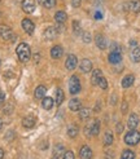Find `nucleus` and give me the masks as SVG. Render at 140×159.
<instances>
[{
    "label": "nucleus",
    "mask_w": 140,
    "mask_h": 159,
    "mask_svg": "<svg viewBox=\"0 0 140 159\" xmlns=\"http://www.w3.org/2000/svg\"><path fill=\"white\" fill-rule=\"evenodd\" d=\"M16 53L18 56V60L21 62H27L31 57V51H30V47L26 43H21L18 44L17 49H16Z\"/></svg>",
    "instance_id": "1"
},
{
    "label": "nucleus",
    "mask_w": 140,
    "mask_h": 159,
    "mask_svg": "<svg viewBox=\"0 0 140 159\" xmlns=\"http://www.w3.org/2000/svg\"><path fill=\"white\" fill-rule=\"evenodd\" d=\"M0 36L7 42H14L16 40V35L13 33V30L7 25H0Z\"/></svg>",
    "instance_id": "2"
},
{
    "label": "nucleus",
    "mask_w": 140,
    "mask_h": 159,
    "mask_svg": "<svg viewBox=\"0 0 140 159\" xmlns=\"http://www.w3.org/2000/svg\"><path fill=\"white\" fill-rule=\"evenodd\" d=\"M124 142L127 145H136L140 142V133L135 129H131L126 136H124Z\"/></svg>",
    "instance_id": "3"
},
{
    "label": "nucleus",
    "mask_w": 140,
    "mask_h": 159,
    "mask_svg": "<svg viewBox=\"0 0 140 159\" xmlns=\"http://www.w3.org/2000/svg\"><path fill=\"white\" fill-rule=\"evenodd\" d=\"M69 91L72 94H77L78 92L81 91V82L75 75H73L70 78V82H69Z\"/></svg>",
    "instance_id": "4"
},
{
    "label": "nucleus",
    "mask_w": 140,
    "mask_h": 159,
    "mask_svg": "<svg viewBox=\"0 0 140 159\" xmlns=\"http://www.w3.org/2000/svg\"><path fill=\"white\" fill-rule=\"evenodd\" d=\"M109 62L113 63V65H118L122 61V54H121V49H115L109 53Z\"/></svg>",
    "instance_id": "5"
},
{
    "label": "nucleus",
    "mask_w": 140,
    "mask_h": 159,
    "mask_svg": "<svg viewBox=\"0 0 140 159\" xmlns=\"http://www.w3.org/2000/svg\"><path fill=\"white\" fill-rule=\"evenodd\" d=\"M22 9L25 13H33L35 11V2L34 0H23L22 2Z\"/></svg>",
    "instance_id": "6"
},
{
    "label": "nucleus",
    "mask_w": 140,
    "mask_h": 159,
    "mask_svg": "<svg viewBox=\"0 0 140 159\" xmlns=\"http://www.w3.org/2000/svg\"><path fill=\"white\" fill-rule=\"evenodd\" d=\"M78 65V58L75 57L74 54H70L68 56V58H66V62H65V66L68 70H74Z\"/></svg>",
    "instance_id": "7"
},
{
    "label": "nucleus",
    "mask_w": 140,
    "mask_h": 159,
    "mask_svg": "<svg viewBox=\"0 0 140 159\" xmlns=\"http://www.w3.org/2000/svg\"><path fill=\"white\" fill-rule=\"evenodd\" d=\"M92 150H91V148L90 146H87V145H84V146H82L81 148V150H79V157H81V159H92Z\"/></svg>",
    "instance_id": "8"
},
{
    "label": "nucleus",
    "mask_w": 140,
    "mask_h": 159,
    "mask_svg": "<svg viewBox=\"0 0 140 159\" xmlns=\"http://www.w3.org/2000/svg\"><path fill=\"white\" fill-rule=\"evenodd\" d=\"M35 124H36V119L33 115H27L22 119V125L25 127V128H33Z\"/></svg>",
    "instance_id": "9"
},
{
    "label": "nucleus",
    "mask_w": 140,
    "mask_h": 159,
    "mask_svg": "<svg viewBox=\"0 0 140 159\" xmlns=\"http://www.w3.org/2000/svg\"><path fill=\"white\" fill-rule=\"evenodd\" d=\"M22 29L25 30L27 34H33L35 26H34V23H33V21H31V20L25 18V20H22Z\"/></svg>",
    "instance_id": "10"
},
{
    "label": "nucleus",
    "mask_w": 140,
    "mask_h": 159,
    "mask_svg": "<svg viewBox=\"0 0 140 159\" xmlns=\"http://www.w3.org/2000/svg\"><path fill=\"white\" fill-rule=\"evenodd\" d=\"M126 9H130L134 13H139L140 12V0H130L128 4L126 5Z\"/></svg>",
    "instance_id": "11"
},
{
    "label": "nucleus",
    "mask_w": 140,
    "mask_h": 159,
    "mask_svg": "<svg viewBox=\"0 0 140 159\" xmlns=\"http://www.w3.org/2000/svg\"><path fill=\"white\" fill-rule=\"evenodd\" d=\"M57 35H58V31L56 30V27L49 26L48 29H45V33H44L45 39H49V40H52V39H54Z\"/></svg>",
    "instance_id": "12"
},
{
    "label": "nucleus",
    "mask_w": 140,
    "mask_h": 159,
    "mask_svg": "<svg viewBox=\"0 0 140 159\" xmlns=\"http://www.w3.org/2000/svg\"><path fill=\"white\" fill-rule=\"evenodd\" d=\"M139 124V116L136 114H131L128 118V122H127V127L130 129H135Z\"/></svg>",
    "instance_id": "13"
},
{
    "label": "nucleus",
    "mask_w": 140,
    "mask_h": 159,
    "mask_svg": "<svg viewBox=\"0 0 140 159\" xmlns=\"http://www.w3.org/2000/svg\"><path fill=\"white\" fill-rule=\"evenodd\" d=\"M79 67H81V71H83V73H90V71L92 70V62L87 58H84V60L81 61Z\"/></svg>",
    "instance_id": "14"
},
{
    "label": "nucleus",
    "mask_w": 140,
    "mask_h": 159,
    "mask_svg": "<svg viewBox=\"0 0 140 159\" xmlns=\"http://www.w3.org/2000/svg\"><path fill=\"white\" fill-rule=\"evenodd\" d=\"M62 53H64V49H62L60 45H54L53 48L51 49V56H52V58H54V60L61 58Z\"/></svg>",
    "instance_id": "15"
},
{
    "label": "nucleus",
    "mask_w": 140,
    "mask_h": 159,
    "mask_svg": "<svg viewBox=\"0 0 140 159\" xmlns=\"http://www.w3.org/2000/svg\"><path fill=\"white\" fill-rule=\"evenodd\" d=\"M95 43H96V45L99 47L100 49H105L106 48V39L103 36V35H100V34H97L96 36H95Z\"/></svg>",
    "instance_id": "16"
},
{
    "label": "nucleus",
    "mask_w": 140,
    "mask_h": 159,
    "mask_svg": "<svg viewBox=\"0 0 140 159\" xmlns=\"http://www.w3.org/2000/svg\"><path fill=\"white\" fill-rule=\"evenodd\" d=\"M69 109L72 110V111L81 110V109H82V102H81V100H78V98L70 100V102H69Z\"/></svg>",
    "instance_id": "17"
},
{
    "label": "nucleus",
    "mask_w": 140,
    "mask_h": 159,
    "mask_svg": "<svg viewBox=\"0 0 140 159\" xmlns=\"http://www.w3.org/2000/svg\"><path fill=\"white\" fill-rule=\"evenodd\" d=\"M54 20H56L57 23H65L68 20V14L64 11H58V12H56V14H54Z\"/></svg>",
    "instance_id": "18"
},
{
    "label": "nucleus",
    "mask_w": 140,
    "mask_h": 159,
    "mask_svg": "<svg viewBox=\"0 0 140 159\" xmlns=\"http://www.w3.org/2000/svg\"><path fill=\"white\" fill-rule=\"evenodd\" d=\"M134 80H135V76L134 75H126L123 79H122V87L123 88H128L134 84Z\"/></svg>",
    "instance_id": "19"
},
{
    "label": "nucleus",
    "mask_w": 140,
    "mask_h": 159,
    "mask_svg": "<svg viewBox=\"0 0 140 159\" xmlns=\"http://www.w3.org/2000/svg\"><path fill=\"white\" fill-rule=\"evenodd\" d=\"M64 154H65V149H64V146H62L61 144H57L56 146L53 148V157L58 158V157H62Z\"/></svg>",
    "instance_id": "20"
},
{
    "label": "nucleus",
    "mask_w": 140,
    "mask_h": 159,
    "mask_svg": "<svg viewBox=\"0 0 140 159\" xmlns=\"http://www.w3.org/2000/svg\"><path fill=\"white\" fill-rule=\"evenodd\" d=\"M101 76H103V73H101V70H99V69L93 70L92 76H91V82H92V84H97Z\"/></svg>",
    "instance_id": "21"
},
{
    "label": "nucleus",
    "mask_w": 140,
    "mask_h": 159,
    "mask_svg": "<svg viewBox=\"0 0 140 159\" xmlns=\"http://www.w3.org/2000/svg\"><path fill=\"white\" fill-rule=\"evenodd\" d=\"M78 132H79V129H78V127H77L75 124H70V125L68 127V136H69V137L74 139L77 134H78Z\"/></svg>",
    "instance_id": "22"
},
{
    "label": "nucleus",
    "mask_w": 140,
    "mask_h": 159,
    "mask_svg": "<svg viewBox=\"0 0 140 159\" xmlns=\"http://www.w3.org/2000/svg\"><path fill=\"white\" fill-rule=\"evenodd\" d=\"M45 92H47V89H45V87L44 85H39V87H36V89H35V97L36 98H44V96H45Z\"/></svg>",
    "instance_id": "23"
},
{
    "label": "nucleus",
    "mask_w": 140,
    "mask_h": 159,
    "mask_svg": "<svg viewBox=\"0 0 140 159\" xmlns=\"http://www.w3.org/2000/svg\"><path fill=\"white\" fill-rule=\"evenodd\" d=\"M131 60L134 62H140V48L139 47H135V48L131 51Z\"/></svg>",
    "instance_id": "24"
},
{
    "label": "nucleus",
    "mask_w": 140,
    "mask_h": 159,
    "mask_svg": "<svg viewBox=\"0 0 140 159\" xmlns=\"http://www.w3.org/2000/svg\"><path fill=\"white\" fill-rule=\"evenodd\" d=\"M42 105H43V109L45 110H51L53 107V100L51 97H44L43 98V102H42Z\"/></svg>",
    "instance_id": "25"
},
{
    "label": "nucleus",
    "mask_w": 140,
    "mask_h": 159,
    "mask_svg": "<svg viewBox=\"0 0 140 159\" xmlns=\"http://www.w3.org/2000/svg\"><path fill=\"white\" fill-rule=\"evenodd\" d=\"M91 115V110L84 107V109H81L79 110V119L81 120H86V119H88Z\"/></svg>",
    "instance_id": "26"
},
{
    "label": "nucleus",
    "mask_w": 140,
    "mask_h": 159,
    "mask_svg": "<svg viewBox=\"0 0 140 159\" xmlns=\"http://www.w3.org/2000/svg\"><path fill=\"white\" fill-rule=\"evenodd\" d=\"M91 129H92V136H97L99 132H100V122L95 120L91 124Z\"/></svg>",
    "instance_id": "27"
},
{
    "label": "nucleus",
    "mask_w": 140,
    "mask_h": 159,
    "mask_svg": "<svg viewBox=\"0 0 140 159\" xmlns=\"http://www.w3.org/2000/svg\"><path fill=\"white\" fill-rule=\"evenodd\" d=\"M64 98H65V96H64V92H62V89H57L56 91V104L61 105L62 102H64Z\"/></svg>",
    "instance_id": "28"
},
{
    "label": "nucleus",
    "mask_w": 140,
    "mask_h": 159,
    "mask_svg": "<svg viewBox=\"0 0 140 159\" xmlns=\"http://www.w3.org/2000/svg\"><path fill=\"white\" fill-rule=\"evenodd\" d=\"M121 159H135V153L131 150H124L121 155Z\"/></svg>",
    "instance_id": "29"
},
{
    "label": "nucleus",
    "mask_w": 140,
    "mask_h": 159,
    "mask_svg": "<svg viewBox=\"0 0 140 159\" xmlns=\"http://www.w3.org/2000/svg\"><path fill=\"white\" fill-rule=\"evenodd\" d=\"M104 144H105L106 146H109V145L113 144V134H112L110 132H106V133H105V136H104Z\"/></svg>",
    "instance_id": "30"
},
{
    "label": "nucleus",
    "mask_w": 140,
    "mask_h": 159,
    "mask_svg": "<svg viewBox=\"0 0 140 159\" xmlns=\"http://www.w3.org/2000/svg\"><path fill=\"white\" fill-rule=\"evenodd\" d=\"M43 5L47 9H51V8L56 5V0H43Z\"/></svg>",
    "instance_id": "31"
},
{
    "label": "nucleus",
    "mask_w": 140,
    "mask_h": 159,
    "mask_svg": "<svg viewBox=\"0 0 140 159\" xmlns=\"http://www.w3.org/2000/svg\"><path fill=\"white\" fill-rule=\"evenodd\" d=\"M73 31L77 35L81 34V23H79V21H73Z\"/></svg>",
    "instance_id": "32"
},
{
    "label": "nucleus",
    "mask_w": 140,
    "mask_h": 159,
    "mask_svg": "<svg viewBox=\"0 0 140 159\" xmlns=\"http://www.w3.org/2000/svg\"><path fill=\"white\" fill-rule=\"evenodd\" d=\"M97 84H99V87H100L101 89H106V88H108V82H106V79H105L104 76L100 78V80H99Z\"/></svg>",
    "instance_id": "33"
},
{
    "label": "nucleus",
    "mask_w": 140,
    "mask_h": 159,
    "mask_svg": "<svg viewBox=\"0 0 140 159\" xmlns=\"http://www.w3.org/2000/svg\"><path fill=\"white\" fill-rule=\"evenodd\" d=\"M84 134H86V137H91V136H92V129H91V124L86 125V128H84Z\"/></svg>",
    "instance_id": "34"
},
{
    "label": "nucleus",
    "mask_w": 140,
    "mask_h": 159,
    "mask_svg": "<svg viewBox=\"0 0 140 159\" xmlns=\"http://www.w3.org/2000/svg\"><path fill=\"white\" fill-rule=\"evenodd\" d=\"M82 39H83L84 43H91V34L90 33H83Z\"/></svg>",
    "instance_id": "35"
},
{
    "label": "nucleus",
    "mask_w": 140,
    "mask_h": 159,
    "mask_svg": "<svg viewBox=\"0 0 140 159\" xmlns=\"http://www.w3.org/2000/svg\"><path fill=\"white\" fill-rule=\"evenodd\" d=\"M64 159H74V153L73 152H66L64 154Z\"/></svg>",
    "instance_id": "36"
},
{
    "label": "nucleus",
    "mask_w": 140,
    "mask_h": 159,
    "mask_svg": "<svg viewBox=\"0 0 140 159\" xmlns=\"http://www.w3.org/2000/svg\"><path fill=\"white\" fill-rule=\"evenodd\" d=\"M13 134H14V132H13V131L7 132V134H5V140H12V139H13Z\"/></svg>",
    "instance_id": "37"
},
{
    "label": "nucleus",
    "mask_w": 140,
    "mask_h": 159,
    "mask_svg": "<svg viewBox=\"0 0 140 159\" xmlns=\"http://www.w3.org/2000/svg\"><path fill=\"white\" fill-rule=\"evenodd\" d=\"M72 5H73L74 8L81 7V0H72Z\"/></svg>",
    "instance_id": "38"
},
{
    "label": "nucleus",
    "mask_w": 140,
    "mask_h": 159,
    "mask_svg": "<svg viewBox=\"0 0 140 159\" xmlns=\"http://www.w3.org/2000/svg\"><path fill=\"white\" fill-rule=\"evenodd\" d=\"M4 100H5V93L3 91H0V104H3Z\"/></svg>",
    "instance_id": "39"
},
{
    "label": "nucleus",
    "mask_w": 140,
    "mask_h": 159,
    "mask_svg": "<svg viewBox=\"0 0 140 159\" xmlns=\"http://www.w3.org/2000/svg\"><path fill=\"white\" fill-rule=\"evenodd\" d=\"M122 131H123V124L122 123H118V124H117V132L121 133Z\"/></svg>",
    "instance_id": "40"
},
{
    "label": "nucleus",
    "mask_w": 140,
    "mask_h": 159,
    "mask_svg": "<svg viewBox=\"0 0 140 159\" xmlns=\"http://www.w3.org/2000/svg\"><path fill=\"white\" fill-rule=\"evenodd\" d=\"M127 111V102H123L122 104V113H126Z\"/></svg>",
    "instance_id": "41"
},
{
    "label": "nucleus",
    "mask_w": 140,
    "mask_h": 159,
    "mask_svg": "<svg viewBox=\"0 0 140 159\" xmlns=\"http://www.w3.org/2000/svg\"><path fill=\"white\" fill-rule=\"evenodd\" d=\"M95 18H96V20H101V18H103V14H101L100 12H96V13H95Z\"/></svg>",
    "instance_id": "42"
},
{
    "label": "nucleus",
    "mask_w": 140,
    "mask_h": 159,
    "mask_svg": "<svg viewBox=\"0 0 140 159\" xmlns=\"http://www.w3.org/2000/svg\"><path fill=\"white\" fill-rule=\"evenodd\" d=\"M12 111V106L11 105H8L7 107H4V113H11Z\"/></svg>",
    "instance_id": "43"
},
{
    "label": "nucleus",
    "mask_w": 140,
    "mask_h": 159,
    "mask_svg": "<svg viewBox=\"0 0 140 159\" xmlns=\"http://www.w3.org/2000/svg\"><path fill=\"white\" fill-rule=\"evenodd\" d=\"M106 159H113V153H106Z\"/></svg>",
    "instance_id": "44"
},
{
    "label": "nucleus",
    "mask_w": 140,
    "mask_h": 159,
    "mask_svg": "<svg viewBox=\"0 0 140 159\" xmlns=\"http://www.w3.org/2000/svg\"><path fill=\"white\" fill-rule=\"evenodd\" d=\"M3 158H4V150L0 149V159H3Z\"/></svg>",
    "instance_id": "45"
},
{
    "label": "nucleus",
    "mask_w": 140,
    "mask_h": 159,
    "mask_svg": "<svg viewBox=\"0 0 140 159\" xmlns=\"http://www.w3.org/2000/svg\"><path fill=\"white\" fill-rule=\"evenodd\" d=\"M130 45H131V47H136V42H135V40H131V42H130Z\"/></svg>",
    "instance_id": "46"
},
{
    "label": "nucleus",
    "mask_w": 140,
    "mask_h": 159,
    "mask_svg": "<svg viewBox=\"0 0 140 159\" xmlns=\"http://www.w3.org/2000/svg\"><path fill=\"white\" fill-rule=\"evenodd\" d=\"M3 128V122H2V119H0V129Z\"/></svg>",
    "instance_id": "47"
},
{
    "label": "nucleus",
    "mask_w": 140,
    "mask_h": 159,
    "mask_svg": "<svg viewBox=\"0 0 140 159\" xmlns=\"http://www.w3.org/2000/svg\"><path fill=\"white\" fill-rule=\"evenodd\" d=\"M38 2H39V3H40V4H43V0H38Z\"/></svg>",
    "instance_id": "48"
},
{
    "label": "nucleus",
    "mask_w": 140,
    "mask_h": 159,
    "mask_svg": "<svg viewBox=\"0 0 140 159\" xmlns=\"http://www.w3.org/2000/svg\"><path fill=\"white\" fill-rule=\"evenodd\" d=\"M52 159H58V158H56V157H53V158H52Z\"/></svg>",
    "instance_id": "49"
},
{
    "label": "nucleus",
    "mask_w": 140,
    "mask_h": 159,
    "mask_svg": "<svg viewBox=\"0 0 140 159\" xmlns=\"http://www.w3.org/2000/svg\"><path fill=\"white\" fill-rule=\"evenodd\" d=\"M0 63H2V61H0Z\"/></svg>",
    "instance_id": "50"
},
{
    "label": "nucleus",
    "mask_w": 140,
    "mask_h": 159,
    "mask_svg": "<svg viewBox=\"0 0 140 159\" xmlns=\"http://www.w3.org/2000/svg\"><path fill=\"white\" fill-rule=\"evenodd\" d=\"M0 2H2V0H0Z\"/></svg>",
    "instance_id": "51"
}]
</instances>
